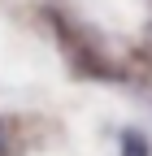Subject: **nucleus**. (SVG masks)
<instances>
[{
    "instance_id": "f257e3e1",
    "label": "nucleus",
    "mask_w": 152,
    "mask_h": 156,
    "mask_svg": "<svg viewBox=\"0 0 152 156\" xmlns=\"http://www.w3.org/2000/svg\"><path fill=\"white\" fill-rule=\"evenodd\" d=\"M118 143H122V156H148V139L139 130H130V126L118 134Z\"/></svg>"
},
{
    "instance_id": "f03ea898",
    "label": "nucleus",
    "mask_w": 152,
    "mask_h": 156,
    "mask_svg": "<svg viewBox=\"0 0 152 156\" xmlns=\"http://www.w3.org/2000/svg\"><path fill=\"white\" fill-rule=\"evenodd\" d=\"M0 156H9V126H5V117H0Z\"/></svg>"
}]
</instances>
